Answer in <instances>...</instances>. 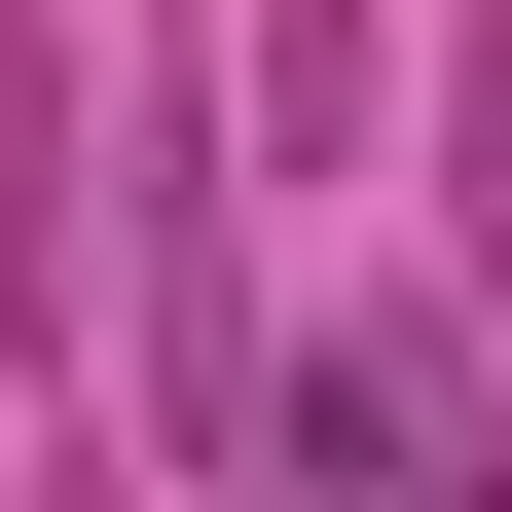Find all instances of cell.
<instances>
[{
    "mask_svg": "<svg viewBox=\"0 0 512 512\" xmlns=\"http://www.w3.org/2000/svg\"><path fill=\"white\" fill-rule=\"evenodd\" d=\"M220 512H512V403H476V330H439V293L293 330V366H256V476H220Z\"/></svg>",
    "mask_w": 512,
    "mask_h": 512,
    "instance_id": "cell-1",
    "label": "cell"
},
{
    "mask_svg": "<svg viewBox=\"0 0 512 512\" xmlns=\"http://www.w3.org/2000/svg\"><path fill=\"white\" fill-rule=\"evenodd\" d=\"M74 293H110V147H74V0H0V403H74Z\"/></svg>",
    "mask_w": 512,
    "mask_h": 512,
    "instance_id": "cell-2",
    "label": "cell"
},
{
    "mask_svg": "<svg viewBox=\"0 0 512 512\" xmlns=\"http://www.w3.org/2000/svg\"><path fill=\"white\" fill-rule=\"evenodd\" d=\"M220 147L256 183H366V0H220Z\"/></svg>",
    "mask_w": 512,
    "mask_h": 512,
    "instance_id": "cell-3",
    "label": "cell"
},
{
    "mask_svg": "<svg viewBox=\"0 0 512 512\" xmlns=\"http://www.w3.org/2000/svg\"><path fill=\"white\" fill-rule=\"evenodd\" d=\"M439 256H512V37H439Z\"/></svg>",
    "mask_w": 512,
    "mask_h": 512,
    "instance_id": "cell-4",
    "label": "cell"
},
{
    "mask_svg": "<svg viewBox=\"0 0 512 512\" xmlns=\"http://www.w3.org/2000/svg\"><path fill=\"white\" fill-rule=\"evenodd\" d=\"M37 512H147V476H110V439H74V476H37Z\"/></svg>",
    "mask_w": 512,
    "mask_h": 512,
    "instance_id": "cell-5",
    "label": "cell"
}]
</instances>
